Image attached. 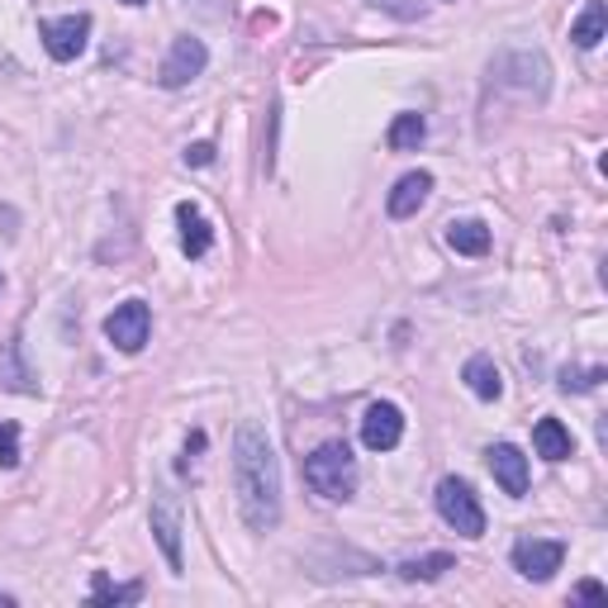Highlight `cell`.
Segmentation results:
<instances>
[{
  "label": "cell",
  "instance_id": "obj_1",
  "mask_svg": "<svg viewBox=\"0 0 608 608\" xmlns=\"http://www.w3.org/2000/svg\"><path fill=\"white\" fill-rule=\"evenodd\" d=\"M233 494L252 533H271L281 523V461L266 428L252 419H243L233 433Z\"/></svg>",
  "mask_w": 608,
  "mask_h": 608
},
{
  "label": "cell",
  "instance_id": "obj_2",
  "mask_svg": "<svg viewBox=\"0 0 608 608\" xmlns=\"http://www.w3.org/2000/svg\"><path fill=\"white\" fill-rule=\"evenodd\" d=\"M304 480L314 494H324L333 504H347L357 494V457L347 442H324L314 457H304Z\"/></svg>",
  "mask_w": 608,
  "mask_h": 608
},
{
  "label": "cell",
  "instance_id": "obj_3",
  "mask_svg": "<svg viewBox=\"0 0 608 608\" xmlns=\"http://www.w3.org/2000/svg\"><path fill=\"white\" fill-rule=\"evenodd\" d=\"M438 514H442L447 527H457L461 537H480V533H485V509H480L475 490L467 485V480H457V475H447L442 485H438Z\"/></svg>",
  "mask_w": 608,
  "mask_h": 608
},
{
  "label": "cell",
  "instance_id": "obj_4",
  "mask_svg": "<svg viewBox=\"0 0 608 608\" xmlns=\"http://www.w3.org/2000/svg\"><path fill=\"white\" fill-rule=\"evenodd\" d=\"M148 333H153V310L143 300H124L115 304V314L105 318V338L115 343L119 352H143V343H148Z\"/></svg>",
  "mask_w": 608,
  "mask_h": 608
},
{
  "label": "cell",
  "instance_id": "obj_5",
  "mask_svg": "<svg viewBox=\"0 0 608 608\" xmlns=\"http://www.w3.org/2000/svg\"><path fill=\"white\" fill-rule=\"evenodd\" d=\"M43 48L53 62H72L86 53V39H91V14H62V20H43L39 24Z\"/></svg>",
  "mask_w": 608,
  "mask_h": 608
},
{
  "label": "cell",
  "instance_id": "obj_6",
  "mask_svg": "<svg viewBox=\"0 0 608 608\" xmlns=\"http://www.w3.org/2000/svg\"><path fill=\"white\" fill-rule=\"evenodd\" d=\"M566 562V542H542V537H523L514 542V570L523 580H552Z\"/></svg>",
  "mask_w": 608,
  "mask_h": 608
},
{
  "label": "cell",
  "instance_id": "obj_7",
  "mask_svg": "<svg viewBox=\"0 0 608 608\" xmlns=\"http://www.w3.org/2000/svg\"><path fill=\"white\" fill-rule=\"evenodd\" d=\"M205 62H210L205 43L190 39V34H181V39L171 43V53H167V62H163V72H157V82H163L167 91H181V86H190V82H196V76L205 72Z\"/></svg>",
  "mask_w": 608,
  "mask_h": 608
},
{
  "label": "cell",
  "instance_id": "obj_8",
  "mask_svg": "<svg viewBox=\"0 0 608 608\" xmlns=\"http://www.w3.org/2000/svg\"><path fill=\"white\" fill-rule=\"evenodd\" d=\"M399 438H405V413H399V405H390V399H376L361 419V442L371 447V452H395Z\"/></svg>",
  "mask_w": 608,
  "mask_h": 608
},
{
  "label": "cell",
  "instance_id": "obj_9",
  "mask_svg": "<svg viewBox=\"0 0 608 608\" xmlns=\"http://www.w3.org/2000/svg\"><path fill=\"white\" fill-rule=\"evenodd\" d=\"M153 533H157V547H163L171 575H181V509L167 490L153 494Z\"/></svg>",
  "mask_w": 608,
  "mask_h": 608
},
{
  "label": "cell",
  "instance_id": "obj_10",
  "mask_svg": "<svg viewBox=\"0 0 608 608\" xmlns=\"http://www.w3.org/2000/svg\"><path fill=\"white\" fill-rule=\"evenodd\" d=\"M485 457H490V471L504 485V494H514V500H518V494H527V457L518 452L514 442H494Z\"/></svg>",
  "mask_w": 608,
  "mask_h": 608
},
{
  "label": "cell",
  "instance_id": "obj_11",
  "mask_svg": "<svg viewBox=\"0 0 608 608\" xmlns=\"http://www.w3.org/2000/svg\"><path fill=\"white\" fill-rule=\"evenodd\" d=\"M428 190H433V176H428V171H409V176H399L395 190H390V200H386L390 219H409V214H419V210H423V200H428Z\"/></svg>",
  "mask_w": 608,
  "mask_h": 608
},
{
  "label": "cell",
  "instance_id": "obj_12",
  "mask_svg": "<svg viewBox=\"0 0 608 608\" xmlns=\"http://www.w3.org/2000/svg\"><path fill=\"white\" fill-rule=\"evenodd\" d=\"M176 223H181V252H186V258H205L210 243H214V229L205 223V214L190 200H181V205H176Z\"/></svg>",
  "mask_w": 608,
  "mask_h": 608
},
{
  "label": "cell",
  "instance_id": "obj_13",
  "mask_svg": "<svg viewBox=\"0 0 608 608\" xmlns=\"http://www.w3.org/2000/svg\"><path fill=\"white\" fill-rule=\"evenodd\" d=\"M0 390H14V395H39V380L34 371L24 366V352H20V338H10L0 347Z\"/></svg>",
  "mask_w": 608,
  "mask_h": 608
},
{
  "label": "cell",
  "instance_id": "obj_14",
  "mask_svg": "<svg viewBox=\"0 0 608 608\" xmlns=\"http://www.w3.org/2000/svg\"><path fill=\"white\" fill-rule=\"evenodd\" d=\"M533 447H537L542 461H566V457L575 452V438L566 433L562 419H537V428H533Z\"/></svg>",
  "mask_w": 608,
  "mask_h": 608
},
{
  "label": "cell",
  "instance_id": "obj_15",
  "mask_svg": "<svg viewBox=\"0 0 608 608\" xmlns=\"http://www.w3.org/2000/svg\"><path fill=\"white\" fill-rule=\"evenodd\" d=\"M447 243H452V252H467V258H485V252H490V229L480 219H452V223H447Z\"/></svg>",
  "mask_w": 608,
  "mask_h": 608
},
{
  "label": "cell",
  "instance_id": "obj_16",
  "mask_svg": "<svg viewBox=\"0 0 608 608\" xmlns=\"http://www.w3.org/2000/svg\"><path fill=\"white\" fill-rule=\"evenodd\" d=\"M461 380L471 386L475 399H500L504 395V380H500V366H494L490 357H471L467 371H461Z\"/></svg>",
  "mask_w": 608,
  "mask_h": 608
},
{
  "label": "cell",
  "instance_id": "obj_17",
  "mask_svg": "<svg viewBox=\"0 0 608 608\" xmlns=\"http://www.w3.org/2000/svg\"><path fill=\"white\" fill-rule=\"evenodd\" d=\"M604 29H608V6L604 0H589V6L580 10V20L570 24V39H575V48H599Z\"/></svg>",
  "mask_w": 608,
  "mask_h": 608
},
{
  "label": "cell",
  "instance_id": "obj_18",
  "mask_svg": "<svg viewBox=\"0 0 608 608\" xmlns=\"http://www.w3.org/2000/svg\"><path fill=\"white\" fill-rule=\"evenodd\" d=\"M447 570H457V562L447 552L433 556H413V562H399V580H442Z\"/></svg>",
  "mask_w": 608,
  "mask_h": 608
},
{
  "label": "cell",
  "instance_id": "obj_19",
  "mask_svg": "<svg viewBox=\"0 0 608 608\" xmlns=\"http://www.w3.org/2000/svg\"><path fill=\"white\" fill-rule=\"evenodd\" d=\"M143 599V585H115L105 570H95V580H91V604H138Z\"/></svg>",
  "mask_w": 608,
  "mask_h": 608
},
{
  "label": "cell",
  "instance_id": "obj_20",
  "mask_svg": "<svg viewBox=\"0 0 608 608\" xmlns=\"http://www.w3.org/2000/svg\"><path fill=\"white\" fill-rule=\"evenodd\" d=\"M423 134H428V124H423V115H395V124H390V148L395 153H413L423 143Z\"/></svg>",
  "mask_w": 608,
  "mask_h": 608
},
{
  "label": "cell",
  "instance_id": "obj_21",
  "mask_svg": "<svg viewBox=\"0 0 608 608\" xmlns=\"http://www.w3.org/2000/svg\"><path fill=\"white\" fill-rule=\"evenodd\" d=\"M0 467L6 471L20 467V428L14 423H0Z\"/></svg>",
  "mask_w": 608,
  "mask_h": 608
},
{
  "label": "cell",
  "instance_id": "obj_22",
  "mask_svg": "<svg viewBox=\"0 0 608 608\" xmlns=\"http://www.w3.org/2000/svg\"><path fill=\"white\" fill-rule=\"evenodd\" d=\"M599 380H604V366H595V371H570V366H566V371H562V390L566 395L570 390H595Z\"/></svg>",
  "mask_w": 608,
  "mask_h": 608
},
{
  "label": "cell",
  "instance_id": "obj_23",
  "mask_svg": "<svg viewBox=\"0 0 608 608\" xmlns=\"http://www.w3.org/2000/svg\"><path fill=\"white\" fill-rule=\"evenodd\" d=\"M214 163V143H190L186 148V167H210Z\"/></svg>",
  "mask_w": 608,
  "mask_h": 608
},
{
  "label": "cell",
  "instance_id": "obj_24",
  "mask_svg": "<svg viewBox=\"0 0 608 608\" xmlns=\"http://www.w3.org/2000/svg\"><path fill=\"white\" fill-rule=\"evenodd\" d=\"M575 599H585V604H604V599H608V589H604L599 580H585L580 589H575Z\"/></svg>",
  "mask_w": 608,
  "mask_h": 608
},
{
  "label": "cell",
  "instance_id": "obj_25",
  "mask_svg": "<svg viewBox=\"0 0 608 608\" xmlns=\"http://www.w3.org/2000/svg\"><path fill=\"white\" fill-rule=\"evenodd\" d=\"M196 452H205V433H190V438H186V461H181V471H190Z\"/></svg>",
  "mask_w": 608,
  "mask_h": 608
},
{
  "label": "cell",
  "instance_id": "obj_26",
  "mask_svg": "<svg viewBox=\"0 0 608 608\" xmlns=\"http://www.w3.org/2000/svg\"><path fill=\"white\" fill-rule=\"evenodd\" d=\"M0 608H14V595H0Z\"/></svg>",
  "mask_w": 608,
  "mask_h": 608
},
{
  "label": "cell",
  "instance_id": "obj_27",
  "mask_svg": "<svg viewBox=\"0 0 608 608\" xmlns=\"http://www.w3.org/2000/svg\"><path fill=\"white\" fill-rule=\"evenodd\" d=\"M0 291H6V271H0Z\"/></svg>",
  "mask_w": 608,
  "mask_h": 608
},
{
  "label": "cell",
  "instance_id": "obj_28",
  "mask_svg": "<svg viewBox=\"0 0 608 608\" xmlns=\"http://www.w3.org/2000/svg\"><path fill=\"white\" fill-rule=\"evenodd\" d=\"M124 6H143V0H124Z\"/></svg>",
  "mask_w": 608,
  "mask_h": 608
}]
</instances>
